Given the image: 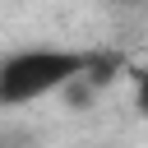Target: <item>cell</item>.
<instances>
[{
    "mask_svg": "<svg viewBox=\"0 0 148 148\" xmlns=\"http://www.w3.org/2000/svg\"><path fill=\"white\" fill-rule=\"evenodd\" d=\"M88 74V56L74 46H23L0 60V106H32Z\"/></svg>",
    "mask_w": 148,
    "mask_h": 148,
    "instance_id": "1",
    "label": "cell"
},
{
    "mask_svg": "<svg viewBox=\"0 0 148 148\" xmlns=\"http://www.w3.org/2000/svg\"><path fill=\"white\" fill-rule=\"evenodd\" d=\"M134 111H139V116H148V65H139V69H134Z\"/></svg>",
    "mask_w": 148,
    "mask_h": 148,
    "instance_id": "2",
    "label": "cell"
}]
</instances>
